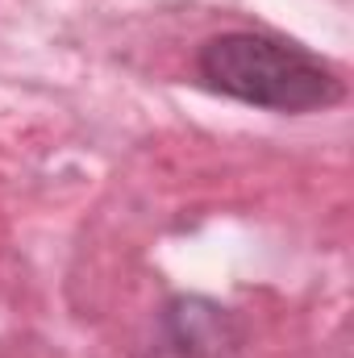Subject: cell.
Returning <instances> with one entry per match:
<instances>
[{
  "label": "cell",
  "mask_w": 354,
  "mask_h": 358,
  "mask_svg": "<svg viewBox=\"0 0 354 358\" xmlns=\"http://www.w3.org/2000/svg\"><path fill=\"white\" fill-rule=\"evenodd\" d=\"M196 71L213 92L271 113H317L342 100V80L330 63L259 29L208 38L196 55Z\"/></svg>",
  "instance_id": "cell-1"
}]
</instances>
